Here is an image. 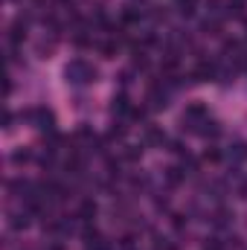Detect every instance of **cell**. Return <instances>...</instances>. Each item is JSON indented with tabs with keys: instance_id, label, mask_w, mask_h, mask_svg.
Instances as JSON below:
<instances>
[{
	"instance_id": "11",
	"label": "cell",
	"mask_w": 247,
	"mask_h": 250,
	"mask_svg": "<svg viewBox=\"0 0 247 250\" xmlns=\"http://www.w3.org/2000/svg\"><path fill=\"white\" fill-rule=\"evenodd\" d=\"M143 18V12H137L134 6H125V12H123V23H137Z\"/></svg>"
},
{
	"instance_id": "9",
	"label": "cell",
	"mask_w": 247,
	"mask_h": 250,
	"mask_svg": "<svg viewBox=\"0 0 247 250\" xmlns=\"http://www.w3.org/2000/svg\"><path fill=\"white\" fill-rule=\"evenodd\" d=\"M111 108H114V114H128V111H131V105H128V96H125V93L114 96V105H111Z\"/></svg>"
},
{
	"instance_id": "21",
	"label": "cell",
	"mask_w": 247,
	"mask_h": 250,
	"mask_svg": "<svg viewBox=\"0 0 247 250\" xmlns=\"http://www.w3.org/2000/svg\"><path fill=\"white\" fill-rule=\"evenodd\" d=\"M123 250H134V236H123Z\"/></svg>"
},
{
	"instance_id": "10",
	"label": "cell",
	"mask_w": 247,
	"mask_h": 250,
	"mask_svg": "<svg viewBox=\"0 0 247 250\" xmlns=\"http://www.w3.org/2000/svg\"><path fill=\"white\" fill-rule=\"evenodd\" d=\"M166 178H169V184H172V187H178V184L186 178V172L181 169V166H172V169H166Z\"/></svg>"
},
{
	"instance_id": "12",
	"label": "cell",
	"mask_w": 247,
	"mask_h": 250,
	"mask_svg": "<svg viewBox=\"0 0 247 250\" xmlns=\"http://www.w3.org/2000/svg\"><path fill=\"white\" fill-rule=\"evenodd\" d=\"M230 157H233L236 163L247 160V146H245V143H236V146H233V151H230Z\"/></svg>"
},
{
	"instance_id": "8",
	"label": "cell",
	"mask_w": 247,
	"mask_h": 250,
	"mask_svg": "<svg viewBox=\"0 0 247 250\" xmlns=\"http://www.w3.org/2000/svg\"><path fill=\"white\" fill-rule=\"evenodd\" d=\"M9 224H12V230H26V227H29V212H26V209H23V212H15Z\"/></svg>"
},
{
	"instance_id": "1",
	"label": "cell",
	"mask_w": 247,
	"mask_h": 250,
	"mask_svg": "<svg viewBox=\"0 0 247 250\" xmlns=\"http://www.w3.org/2000/svg\"><path fill=\"white\" fill-rule=\"evenodd\" d=\"M64 76H67V82L70 84H93L96 82V76H99V70L93 67V64H87L84 59H73V62L64 67Z\"/></svg>"
},
{
	"instance_id": "5",
	"label": "cell",
	"mask_w": 247,
	"mask_h": 250,
	"mask_svg": "<svg viewBox=\"0 0 247 250\" xmlns=\"http://www.w3.org/2000/svg\"><path fill=\"white\" fill-rule=\"evenodd\" d=\"M143 143H145V146H163V143H166V134H163L160 128L148 125V128H145V134H143Z\"/></svg>"
},
{
	"instance_id": "16",
	"label": "cell",
	"mask_w": 247,
	"mask_h": 250,
	"mask_svg": "<svg viewBox=\"0 0 247 250\" xmlns=\"http://www.w3.org/2000/svg\"><path fill=\"white\" fill-rule=\"evenodd\" d=\"M125 137V125L123 123H117L114 128H111V134H108V140H123Z\"/></svg>"
},
{
	"instance_id": "18",
	"label": "cell",
	"mask_w": 247,
	"mask_h": 250,
	"mask_svg": "<svg viewBox=\"0 0 247 250\" xmlns=\"http://www.w3.org/2000/svg\"><path fill=\"white\" fill-rule=\"evenodd\" d=\"M12 160H15V163H29V160H32V154H29V151H15V154H12Z\"/></svg>"
},
{
	"instance_id": "2",
	"label": "cell",
	"mask_w": 247,
	"mask_h": 250,
	"mask_svg": "<svg viewBox=\"0 0 247 250\" xmlns=\"http://www.w3.org/2000/svg\"><path fill=\"white\" fill-rule=\"evenodd\" d=\"M26 117L38 125L41 131H53V128H56V117H53V111H47V108H32Z\"/></svg>"
},
{
	"instance_id": "3",
	"label": "cell",
	"mask_w": 247,
	"mask_h": 250,
	"mask_svg": "<svg viewBox=\"0 0 247 250\" xmlns=\"http://www.w3.org/2000/svg\"><path fill=\"white\" fill-rule=\"evenodd\" d=\"M166 99H169V93H166V87H163V84H154V87L148 90V102H151V108H154V111H157V108H166V105H169Z\"/></svg>"
},
{
	"instance_id": "14",
	"label": "cell",
	"mask_w": 247,
	"mask_h": 250,
	"mask_svg": "<svg viewBox=\"0 0 247 250\" xmlns=\"http://www.w3.org/2000/svg\"><path fill=\"white\" fill-rule=\"evenodd\" d=\"M140 154H143V148H140V146H128V148H125V160H131V163H134V160H140Z\"/></svg>"
},
{
	"instance_id": "4",
	"label": "cell",
	"mask_w": 247,
	"mask_h": 250,
	"mask_svg": "<svg viewBox=\"0 0 247 250\" xmlns=\"http://www.w3.org/2000/svg\"><path fill=\"white\" fill-rule=\"evenodd\" d=\"M23 38H26V21H23V18H18V21H15V23L9 26V41H12V44L18 47V44H21Z\"/></svg>"
},
{
	"instance_id": "23",
	"label": "cell",
	"mask_w": 247,
	"mask_h": 250,
	"mask_svg": "<svg viewBox=\"0 0 247 250\" xmlns=\"http://www.w3.org/2000/svg\"><path fill=\"white\" fill-rule=\"evenodd\" d=\"M50 250H64V248H62V245H53V248H50Z\"/></svg>"
},
{
	"instance_id": "17",
	"label": "cell",
	"mask_w": 247,
	"mask_h": 250,
	"mask_svg": "<svg viewBox=\"0 0 247 250\" xmlns=\"http://www.w3.org/2000/svg\"><path fill=\"white\" fill-rule=\"evenodd\" d=\"M134 67H137V70H145V67H148L145 53H134Z\"/></svg>"
},
{
	"instance_id": "13",
	"label": "cell",
	"mask_w": 247,
	"mask_h": 250,
	"mask_svg": "<svg viewBox=\"0 0 247 250\" xmlns=\"http://www.w3.org/2000/svg\"><path fill=\"white\" fill-rule=\"evenodd\" d=\"M242 9H245L242 0H230L227 3V15H233V18H242Z\"/></svg>"
},
{
	"instance_id": "15",
	"label": "cell",
	"mask_w": 247,
	"mask_h": 250,
	"mask_svg": "<svg viewBox=\"0 0 247 250\" xmlns=\"http://www.w3.org/2000/svg\"><path fill=\"white\" fill-rule=\"evenodd\" d=\"M204 160H206V163H218V160H221V151H218V148H206V151H204Z\"/></svg>"
},
{
	"instance_id": "19",
	"label": "cell",
	"mask_w": 247,
	"mask_h": 250,
	"mask_svg": "<svg viewBox=\"0 0 247 250\" xmlns=\"http://www.w3.org/2000/svg\"><path fill=\"white\" fill-rule=\"evenodd\" d=\"M90 250H111V245H108L105 239H96V242L90 245Z\"/></svg>"
},
{
	"instance_id": "20",
	"label": "cell",
	"mask_w": 247,
	"mask_h": 250,
	"mask_svg": "<svg viewBox=\"0 0 247 250\" xmlns=\"http://www.w3.org/2000/svg\"><path fill=\"white\" fill-rule=\"evenodd\" d=\"M157 250H175V245H169V239H157Z\"/></svg>"
},
{
	"instance_id": "6",
	"label": "cell",
	"mask_w": 247,
	"mask_h": 250,
	"mask_svg": "<svg viewBox=\"0 0 247 250\" xmlns=\"http://www.w3.org/2000/svg\"><path fill=\"white\" fill-rule=\"evenodd\" d=\"M96 212H99V207H96V201H82V207H79V218L84 221V224H90L93 218H96Z\"/></svg>"
},
{
	"instance_id": "7",
	"label": "cell",
	"mask_w": 247,
	"mask_h": 250,
	"mask_svg": "<svg viewBox=\"0 0 247 250\" xmlns=\"http://www.w3.org/2000/svg\"><path fill=\"white\" fill-rule=\"evenodd\" d=\"M198 134H201V137H212V140H215V137L221 134V125L215 123V120H209V117H206L204 123L198 125Z\"/></svg>"
},
{
	"instance_id": "22",
	"label": "cell",
	"mask_w": 247,
	"mask_h": 250,
	"mask_svg": "<svg viewBox=\"0 0 247 250\" xmlns=\"http://www.w3.org/2000/svg\"><path fill=\"white\" fill-rule=\"evenodd\" d=\"M172 224H175V227H178V230H184V215H172Z\"/></svg>"
}]
</instances>
